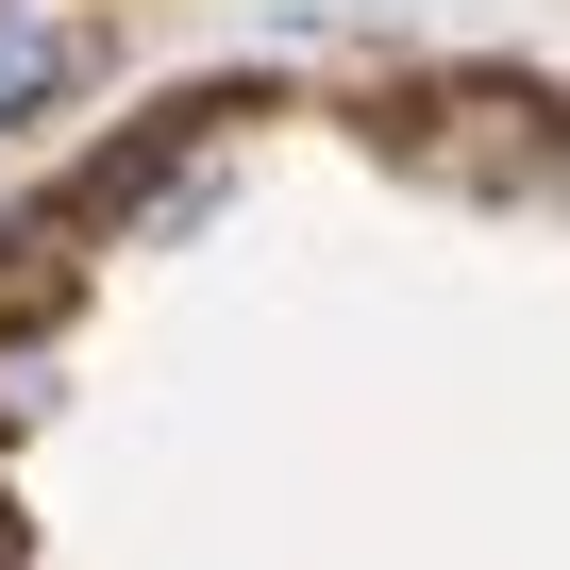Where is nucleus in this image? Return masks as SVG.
<instances>
[{"label": "nucleus", "instance_id": "f257e3e1", "mask_svg": "<svg viewBox=\"0 0 570 570\" xmlns=\"http://www.w3.org/2000/svg\"><path fill=\"white\" fill-rule=\"evenodd\" d=\"M68 68H85V35L51 18V0H0V135L51 118V101H68Z\"/></svg>", "mask_w": 570, "mask_h": 570}]
</instances>
